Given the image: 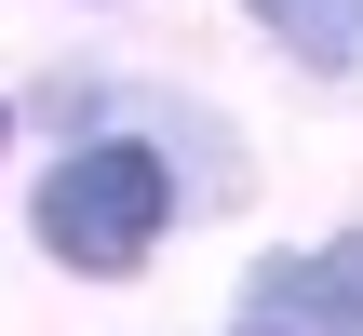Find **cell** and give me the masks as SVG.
<instances>
[{
    "instance_id": "obj_2",
    "label": "cell",
    "mask_w": 363,
    "mask_h": 336,
    "mask_svg": "<svg viewBox=\"0 0 363 336\" xmlns=\"http://www.w3.org/2000/svg\"><path fill=\"white\" fill-rule=\"evenodd\" d=\"M256 323L269 336H363V229L310 242V256H269L256 269Z\"/></svg>"
},
{
    "instance_id": "obj_3",
    "label": "cell",
    "mask_w": 363,
    "mask_h": 336,
    "mask_svg": "<svg viewBox=\"0 0 363 336\" xmlns=\"http://www.w3.org/2000/svg\"><path fill=\"white\" fill-rule=\"evenodd\" d=\"M256 13H269L310 67H350V54H363V0H256Z\"/></svg>"
},
{
    "instance_id": "obj_1",
    "label": "cell",
    "mask_w": 363,
    "mask_h": 336,
    "mask_svg": "<svg viewBox=\"0 0 363 336\" xmlns=\"http://www.w3.org/2000/svg\"><path fill=\"white\" fill-rule=\"evenodd\" d=\"M162 229H175V175L148 162V135H94L40 175V242L67 269H135Z\"/></svg>"
}]
</instances>
